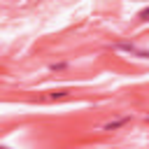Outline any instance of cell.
<instances>
[{"mask_svg":"<svg viewBox=\"0 0 149 149\" xmlns=\"http://www.w3.org/2000/svg\"><path fill=\"white\" fill-rule=\"evenodd\" d=\"M147 16H149V9H147V7H144V9H140L137 19H140V21H147Z\"/></svg>","mask_w":149,"mask_h":149,"instance_id":"obj_5","label":"cell"},{"mask_svg":"<svg viewBox=\"0 0 149 149\" xmlns=\"http://www.w3.org/2000/svg\"><path fill=\"white\" fill-rule=\"evenodd\" d=\"M65 68H68V63H51V65H49L51 72H58V70H65Z\"/></svg>","mask_w":149,"mask_h":149,"instance_id":"obj_4","label":"cell"},{"mask_svg":"<svg viewBox=\"0 0 149 149\" xmlns=\"http://www.w3.org/2000/svg\"><path fill=\"white\" fill-rule=\"evenodd\" d=\"M68 95H70L68 88H58V91H51V93H49L51 100H61V98H68Z\"/></svg>","mask_w":149,"mask_h":149,"instance_id":"obj_3","label":"cell"},{"mask_svg":"<svg viewBox=\"0 0 149 149\" xmlns=\"http://www.w3.org/2000/svg\"><path fill=\"white\" fill-rule=\"evenodd\" d=\"M114 49H119V51H128V54H137L140 58H147V51L137 49V47H135V44H130V42H116V44H114Z\"/></svg>","mask_w":149,"mask_h":149,"instance_id":"obj_2","label":"cell"},{"mask_svg":"<svg viewBox=\"0 0 149 149\" xmlns=\"http://www.w3.org/2000/svg\"><path fill=\"white\" fill-rule=\"evenodd\" d=\"M133 116L130 114H126V116H119V119H114V121H107V123H102V128L100 130H105V133H112V130H119V128H123L128 121H130Z\"/></svg>","mask_w":149,"mask_h":149,"instance_id":"obj_1","label":"cell"}]
</instances>
